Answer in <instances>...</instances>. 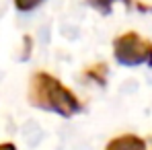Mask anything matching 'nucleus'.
<instances>
[{"label":"nucleus","instance_id":"obj_1","mask_svg":"<svg viewBox=\"0 0 152 150\" xmlns=\"http://www.w3.org/2000/svg\"><path fill=\"white\" fill-rule=\"evenodd\" d=\"M33 89H35L33 103L41 105V107L53 109V111H58L62 115H70V113H74L78 109V101L74 99V95L68 93L56 78L39 74L37 80L33 82Z\"/></svg>","mask_w":152,"mask_h":150},{"label":"nucleus","instance_id":"obj_2","mask_svg":"<svg viewBox=\"0 0 152 150\" xmlns=\"http://www.w3.org/2000/svg\"><path fill=\"white\" fill-rule=\"evenodd\" d=\"M115 58L126 66H136L144 62L152 64V45L140 35L127 33L115 41Z\"/></svg>","mask_w":152,"mask_h":150},{"label":"nucleus","instance_id":"obj_3","mask_svg":"<svg viewBox=\"0 0 152 150\" xmlns=\"http://www.w3.org/2000/svg\"><path fill=\"white\" fill-rule=\"evenodd\" d=\"M107 150H146V146L136 136H121V138L113 140Z\"/></svg>","mask_w":152,"mask_h":150},{"label":"nucleus","instance_id":"obj_4","mask_svg":"<svg viewBox=\"0 0 152 150\" xmlns=\"http://www.w3.org/2000/svg\"><path fill=\"white\" fill-rule=\"evenodd\" d=\"M41 0H17V6L21 8V10H31L33 6H37Z\"/></svg>","mask_w":152,"mask_h":150},{"label":"nucleus","instance_id":"obj_5","mask_svg":"<svg viewBox=\"0 0 152 150\" xmlns=\"http://www.w3.org/2000/svg\"><path fill=\"white\" fill-rule=\"evenodd\" d=\"M0 150H15V146H10V144H0Z\"/></svg>","mask_w":152,"mask_h":150}]
</instances>
